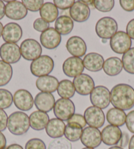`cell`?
Masks as SVG:
<instances>
[{
    "label": "cell",
    "instance_id": "816d5d0a",
    "mask_svg": "<svg viewBox=\"0 0 134 149\" xmlns=\"http://www.w3.org/2000/svg\"><path fill=\"white\" fill-rule=\"evenodd\" d=\"M83 3L86 4L87 6H94V1H82Z\"/></svg>",
    "mask_w": 134,
    "mask_h": 149
},
{
    "label": "cell",
    "instance_id": "f907efd6",
    "mask_svg": "<svg viewBox=\"0 0 134 149\" xmlns=\"http://www.w3.org/2000/svg\"><path fill=\"white\" fill-rule=\"evenodd\" d=\"M129 149H134V135L130 139V142H129Z\"/></svg>",
    "mask_w": 134,
    "mask_h": 149
},
{
    "label": "cell",
    "instance_id": "ee69618b",
    "mask_svg": "<svg viewBox=\"0 0 134 149\" xmlns=\"http://www.w3.org/2000/svg\"><path fill=\"white\" fill-rule=\"evenodd\" d=\"M120 5L126 11L131 12L134 10V0H120Z\"/></svg>",
    "mask_w": 134,
    "mask_h": 149
},
{
    "label": "cell",
    "instance_id": "7a4b0ae2",
    "mask_svg": "<svg viewBox=\"0 0 134 149\" xmlns=\"http://www.w3.org/2000/svg\"><path fill=\"white\" fill-rule=\"evenodd\" d=\"M30 119L28 116L23 112L17 111L9 116L7 120V128L12 134L22 135L30 128Z\"/></svg>",
    "mask_w": 134,
    "mask_h": 149
},
{
    "label": "cell",
    "instance_id": "9f6ffc18",
    "mask_svg": "<svg viewBox=\"0 0 134 149\" xmlns=\"http://www.w3.org/2000/svg\"><path fill=\"white\" fill-rule=\"evenodd\" d=\"M82 149H94V148H87V147H86V148H84Z\"/></svg>",
    "mask_w": 134,
    "mask_h": 149
},
{
    "label": "cell",
    "instance_id": "44dd1931",
    "mask_svg": "<svg viewBox=\"0 0 134 149\" xmlns=\"http://www.w3.org/2000/svg\"><path fill=\"white\" fill-rule=\"evenodd\" d=\"M55 104V97L52 93L40 92L34 99V104L38 110L43 112H49L53 109Z\"/></svg>",
    "mask_w": 134,
    "mask_h": 149
},
{
    "label": "cell",
    "instance_id": "8d00e7d4",
    "mask_svg": "<svg viewBox=\"0 0 134 149\" xmlns=\"http://www.w3.org/2000/svg\"><path fill=\"white\" fill-rule=\"evenodd\" d=\"M21 2L27 10L32 12L40 11L43 5V0H23Z\"/></svg>",
    "mask_w": 134,
    "mask_h": 149
},
{
    "label": "cell",
    "instance_id": "4316f807",
    "mask_svg": "<svg viewBox=\"0 0 134 149\" xmlns=\"http://www.w3.org/2000/svg\"><path fill=\"white\" fill-rule=\"evenodd\" d=\"M74 28V22L70 17L61 15L55 20V29L59 34L66 36L70 34Z\"/></svg>",
    "mask_w": 134,
    "mask_h": 149
},
{
    "label": "cell",
    "instance_id": "e0dca14e",
    "mask_svg": "<svg viewBox=\"0 0 134 149\" xmlns=\"http://www.w3.org/2000/svg\"><path fill=\"white\" fill-rule=\"evenodd\" d=\"M69 14L73 20L77 22H84L89 19L90 8L82 1H78L69 9Z\"/></svg>",
    "mask_w": 134,
    "mask_h": 149
},
{
    "label": "cell",
    "instance_id": "5bb4252c",
    "mask_svg": "<svg viewBox=\"0 0 134 149\" xmlns=\"http://www.w3.org/2000/svg\"><path fill=\"white\" fill-rule=\"evenodd\" d=\"M13 102L18 109L28 111L32 109L34 100L29 91L26 89H19L14 94Z\"/></svg>",
    "mask_w": 134,
    "mask_h": 149
},
{
    "label": "cell",
    "instance_id": "83f0119b",
    "mask_svg": "<svg viewBox=\"0 0 134 149\" xmlns=\"http://www.w3.org/2000/svg\"><path fill=\"white\" fill-rule=\"evenodd\" d=\"M126 114L124 110L112 108L107 113V122L110 125L117 127H121L126 123Z\"/></svg>",
    "mask_w": 134,
    "mask_h": 149
},
{
    "label": "cell",
    "instance_id": "2e32d148",
    "mask_svg": "<svg viewBox=\"0 0 134 149\" xmlns=\"http://www.w3.org/2000/svg\"><path fill=\"white\" fill-rule=\"evenodd\" d=\"M28 10L22 2L10 1L6 6V15L9 19L19 20L27 17Z\"/></svg>",
    "mask_w": 134,
    "mask_h": 149
},
{
    "label": "cell",
    "instance_id": "c3c4849f",
    "mask_svg": "<svg viewBox=\"0 0 134 149\" xmlns=\"http://www.w3.org/2000/svg\"><path fill=\"white\" fill-rule=\"evenodd\" d=\"M6 15V5L3 1L0 0V20L3 19Z\"/></svg>",
    "mask_w": 134,
    "mask_h": 149
},
{
    "label": "cell",
    "instance_id": "7bdbcfd3",
    "mask_svg": "<svg viewBox=\"0 0 134 149\" xmlns=\"http://www.w3.org/2000/svg\"><path fill=\"white\" fill-rule=\"evenodd\" d=\"M7 120H8V116L7 113L3 109H0V132H3L6 130Z\"/></svg>",
    "mask_w": 134,
    "mask_h": 149
},
{
    "label": "cell",
    "instance_id": "30bf717a",
    "mask_svg": "<svg viewBox=\"0 0 134 149\" xmlns=\"http://www.w3.org/2000/svg\"><path fill=\"white\" fill-rule=\"evenodd\" d=\"M84 118L87 124L90 127L99 128L103 126L105 122V116L102 109L91 106L87 108L84 112Z\"/></svg>",
    "mask_w": 134,
    "mask_h": 149
},
{
    "label": "cell",
    "instance_id": "ffe728a7",
    "mask_svg": "<svg viewBox=\"0 0 134 149\" xmlns=\"http://www.w3.org/2000/svg\"><path fill=\"white\" fill-rule=\"evenodd\" d=\"M66 47L72 55L76 57H82L86 55L87 45L85 41L79 36H73L67 41Z\"/></svg>",
    "mask_w": 134,
    "mask_h": 149
},
{
    "label": "cell",
    "instance_id": "7402d4cb",
    "mask_svg": "<svg viewBox=\"0 0 134 149\" xmlns=\"http://www.w3.org/2000/svg\"><path fill=\"white\" fill-rule=\"evenodd\" d=\"M105 61L101 55L97 53H89L84 56L83 63L84 68L90 72L100 71L103 67Z\"/></svg>",
    "mask_w": 134,
    "mask_h": 149
},
{
    "label": "cell",
    "instance_id": "4fadbf2b",
    "mask_svg": "<svg viewBox=\"0 0 134 149\" xmlns=\"http://www.w3.org/2000/svg\"><path fill=\"white\" fill-rule=\"evenodd\" d=\"M84 68L83 60L76 56H70L66 59L63 65V72L69 78H75L80 75Z\"/></svg>",
    "mask_w": 134,
    "mask_h": 149
},
{
    "label": "cell",
    "instance_id": "5b68a950",
    "mask_svg": "<svg viewBox=\"0 0 134 149\" xmlns=\"http://www.w3.org/2000/svg\"><path fill=\"white\" fill-rule=\"evenodd\" d=\"M53 112L57 118L62 121H68L75 112L74 102L68 99H59L55 102Z\"/></svg>",
    "mask_w": 134,
    "mask_h": 149
},
{
    "label": "cell",
    "instance_id": "ba28073f",
    "mask_svg": "<svg viewBox=\"0 0 134 149\" xmlns=\"http://www.w3.org/2000/svg\"><path fill=\"white\" fill-rule=\"evenodd\" d=\"M110 46L114 53L124 54L131 48V39L126 32L118 31L110 38Z\"/></svg>",
    "mask_w": 134,
    "mask_h": 149
},
{
    "label": "cell",
    "instance_id": "ac0fdd59",
    "mask_svg": "<svg viewBox=\"0 0 134 149\" xmlns=\"http://www.w3.org/2000/svg\"><path fill=\"white\" fill-rule=\"evenodd\" d=\"M22 36V28L17 23L9 22L3 27L2 38L6 43H16L21 39Z\"/></svg>",
    "mask_w": 134,
    "mask_h": 149
},
{
    "label": "cell",
    "instance_id": "db71d44e",
    "mask_svg": "<svg viewBox=\"0 0 134 149\" xmlns=\"http://www.w3.org/2000/svg\"><path fill=\"white\" fill-rule=\"evenodd\" d=\"M109 149H124L123 148H121L120 146H112V147L109 148Z\"/></svg>",
    "mask_w": 134,
    "mask_h": 149
},
{
    "label": "cell",
    "instance_id": "f1b7e54d",
    "mask_svg": "<svg viewBox=\"0 0 134 149\" xmlns=\"http://www.w3.org/2000/svg\"><path fill=\"white\" fill-rule=\"evenodd\" d=\"M40 15L42 19L48 23L53 22L57 19L59 11L54 3L46 2L43 3L40 10Z\"/></svg>",
    "mask_w": 134,
    "mask_h": 149
},
{
    "label": "cell",
    "instance_id": "60d3db41",
    "mask_svg": "<svg viewBox=\"0 0 134 149\" xmlns=\"http://www.w3.org/2000/svg\"><path fill=\"white\" fill-rule=\"evenodd\" d=\"M67 122H68V124H70V123L77 124L80 125L82 128L86 127V125L87 124L84 116L80 114H74L73 116L67 121Z\"/></svg>",
    "mask_w": 134,
    "mask_h": 149
},
{
    "label": "cell",
    "instance_id": "cb8c5ba5",
    "mask_svg": "<svg viewBox=\"0 0 134 149\" xmlns=\"http://www.w3.org/2000/svg\"><path fill=\"white\" fill-rule=\"evenodd\" d=\"M66 125L58 118H52L45 127V132L49 137L53 139L63 137L64 135Z\"/></svg>",
    "mask_w": 134,
    "mask_h": 149
},
{
    "label": "cell",
    "instance_id": "f35d334b",
    "mask_svg": "<svg viewBox=\"0 0 134 149\" xmlns=\"http://www.w3.org/2000/svg\"><path fill=\"white\" fill-rule=\"evenodd\" d=\"M33 27L36 31L42 33L50 28V24L43 20L42 18H38L34 22Z\"/></svg>",
    "mask_w": 134,
    "mask_h": 149
},
{
    "label": "cell",
    "instance_id": "681fc988",
    "mask_svg": "<svg viewBox=\"0 0 134 149\" xmlns=\"http://www.w3.org/2000/svg\"><path fill=\"white\" fill-rule=\"evenodd\" d=\"M6 149H24L22 146H20L18 144H12V145L7 146Z\"/></svg>",
    "mask_w": 134,
    "mask_h": 149
},
{
    "label": "cell",
    "instance_id": "1f68e13d",
    "mask_svg": "<svg viewBox=\"0 0 134 149\" xmlns=\"http://www.w3.org/2000/svg\"><path fill=\"white\" fill-rule=\"evenodd\" d=\"M13 76V68L9 64L0 60V87L6 86Z\"/></svg>",
    "mask_w": 134,
    "mask_h": 149
},
{
    "label": "cell",
    "instance_id": "7dc6e473",
    "mask_svg": "<svg viewBox=\"0 0 134 149\" xmlns=\"http://www.w3.org/2000/svg\"><path fill=\"white\" fill-rule=\"evenodd\" d=\"M6 138L1 132H0V149H6Z\"/></svg>",
    "mask_w": 134,
    "mask_h": 149
},
{
    "label": "cell",
    "instance_id": "f546056e",
    "mask_svg": "<svg viewBox=\"0 0 134 149\" xmlns=\"http://www.w3.org/2000/svg\"><path fill=\"white\" fill-rule=\"evenodd\" d=\"M75 88L74 84L68 79H63L59 84L57 93L61 98L70 99L75 94Z\"/></svg>",
    "mask_w": 134,
    "mask_h": 149
},
{
    "label": "cell",
    "instance_id": "836d02e7",
    "mask_svg": "<svg viewBox=\"0 0 134 149\" xmlns=\"http://www.w3.org/2000/svg\"><path fill=\"white\" fill-rule=\"evenodd\" d=\"M13 102V96L9 91L0 89V109H7L11 106Z\"/></svg>",
    "mask_w": 134,
    "mask_h": 149
},
{
    "label": "cell",
    "instance_id": "ab89813d",
    "mask_svg": "<svg viewBox=\"0 0 134 149\" xmlns=\"http://www.w3.org/2000/svg\"><path fill=\"white\" fill-rule=\"evenodd\" d=\"M53 3L57 9L66 10L70 9L75 1L74 0H54Z\"/></svg>",
    "mask_w": 134,
    "mask_h": 149
},
{
    "label": "cell",
    "instance_id": "d4e9b609",
    "mask_svg": "<svg viewBox=\"0 0 134 149\" xmlns=\"http://www.w3.org/2000/svg\"><path fill=\"white\" fill-rule=\"evenodd\" d=\"M29 119L30 127L36 131L44 130L50 122V117L47 113L40 110L33 112L30 114Z\"/></svg>",
    "mask_w": 134,
    "mask_h": 149
},
{
    "label": "cell",
    "instance_id": "4dcf8cb0",
    "mask_svg": "<svg viewBox=\"0 0 134 149\" xmlns=\"http://www.w3.org/2000/svg\"><path fill=\"white\" fill-rule=\"evenodd\" d=\"M82 132H83V128L80 125L74 123H70L66 125L64 136L69 141L76 142L80 139Z\"/></svg>",
    "mask_w": 134,
    "mask_h": 149
},
{
    "label": "cell",
    "instance_id": "7c38bea8",
    "mask_svg": "<svg viewBox=\"0 0 134 149\" xmlns=\"http://www.w3.org/2000/svg\"><path fill=\"white\" fill-rule=\"evenodd\" d=\"M75 91L79 95H88L95 88V82L91 76L86 74H82L75 77L73 80Z\"/></svg>",
    "mask_w": 134,
    "mask_h": 149
},
{
    "label": "cell",
    "instance_id": "bcb514c9",
    "mask_svg": "<svg viewBox=\"0 0 134 149\" xmlns=\"http://www.w3.org/2000/svg\"><path fill=\"white\" fill-rule=\"evenodd\" d=\"M126 34L131 39L134 40V19L128 23L126 26Z\"/></svg>",
    "mask_w": 134,
    "mask_h": 149
},
{
    "label": "cell",
    "instance_id": "e575fe53",
    "mask_svg": "<svg viewBox=\"0 0 134 149\" xmlns=\"http://www.w3.org/2000/svg\"><path fill=\"white\" fill-rule=\"evenodd\" d=\"M47 149H73L70 141L66 138L54 139L48 145Z\"/></svg>",
    "mask_w": 134,
    "mask_h": 149
},
{
    "label": "cell",
    "instance_id": "603a6c76",
    "mask_svg": "<svg viewBox=\"0 0 134 149\" xmlns=\"http://www.w3.org/2000/svg\"><path fill=\"white\" fill-rule=\"evenodd\" d=\"M59 84V80L55 77L50 75L40 77L36 81V87L41 92L50 93L57 90Z\"/></svg>",
    "mask_w": 134,
    "mask_h": 149
},
{
    "label": "cell",
    "instance_id": "3957f363",
    "mask_svg": "<svg viewBox=\"0 0 134 149\" xmlns=\"http://www.w3.org/2000/svg\"><path fill=\"white\" fill-rule=\"evenodd\" d=\"M54 68V61L48 55H41L39 58L33 61L30 65V71L36 77L48 76Z\"/></svg>",
    "mask_w": 134,
    "mask_h": 149
},
{
    "label": "cell",
    "instance_id": "9c48e42d",
    "mask_svg": "<svg viewBox=\"0 0 134 149\" xmlns=\"http://www.w3.org/2000/svg\"><path fill=\"white\" fill-rule=\"evenodd\" d=\"M21 53L16 43H5L0 47V57L7 64H15L20 61Z\"/></svg>",
    "mask_w": 134,
    "mask_h": 149
},
{
    "label": "cell",
    "instance_id": "b9f144b4",
    "mask_svg": "<svg viewBox=\"0 0 134 149\" xmlns=\"http://www.w3.org/2000/svg\"><path fill=\"white\" fill-rule=\"evenodd\" d=\"M126 125L131 133H134V110H131L126 115Z\"/></svg>",
    "mask_w": 134,
    "mask_h": 149
},
{
    "label": "cell",
    "instance_id": "d6986e66",
    "mask_svg": "<svg viewBox=\"0 0 134 149\" xmlns=\"http://www.w3.org/2000/svg\"><path fill=\"white\" fill-rule=\"evenodd\" d=\"M122 132L118 127L109 125L101 132L102 141L105 145L113 146L118 145L122 137Z\"/></svg>",
    "mask_w": 134,
    "mask_h": 149
},
{
    "label": "cell",
    "instance_id": "8992f818",
    "mask_svg": "<svg viewBox=\"0 0 134 149\" xmlns=\"http://www.w3.org/2000/svg\"><path fill=\"white\" fill-rule=\"evenodd\" d=\"M21 56L25 60L33 61L39 58L42 53V48L40 43L34 39L23 41L20 47Z\"/></svg>",
    "mask_w": 134,
    "mask_h": 149
},
{
    "label": "cell",
    "instance_id": "11a10c76",
    "mask_svg": "<svg viewBox=\"0 0 134 149\" xmlns=\"http://www.w3.org/2000/svg\"><path fill=\"white\" fill-rule=\"evenodd\" d=\"M102 40H103V41H102V42H103V43H106V42H107V40H104V39H103Z\"/></svg>",
    "mask_w": 134,
    "mask_h": 149
},
{
    "label": "cell",
    "instance_id": "9a60e30c",
    "mask_svg": "<svg viewBox=\"0 0 134 149\" xmlns=\"http://www.w3.org/2000/svg\"><path fill=\"white\" fill-rule=\"evenodd\" d=\"M41 44L47 49H55L60 45L61 36L54 28H49L40 35Z\"/></svg>",
    "mask_w": 134,
    "mask_h": 149
},
{
    "label": "cell",
    "instance_id": "277c9868",
    "mask_svg": "<svg viewBox=\"0 0 134 149\" xmlns=\"http://www.w3.org/2000/svg\"><path fill=\"white\" fill-rule=\"evenodd\" d=\"M118 30L116 20L109 17H105L98 20L95 25V32L99 38L104 40L111 38Z\"/></svg>",
    "mask_w": 134,
    "mask_h": 149
},
{
    "label": "cell",
    "instance_id": "484cf974",
    "mask_svg": "<svg viewBox=\"0 0 134 149\" xmlns=\"http://www.w3.org/2000/svg\"><path fill=\"white\" fill-rule=\"evenodd\" d=\"M103 69L105 73L109 76H115L119 74L123 69L121 59L117 56H112L105 61Z\"/></svg>",
    "mask_w": 134,
    "mask_h": 149
},
{
    "label": "cell",
    "instance_id": "f6af8a7d",
    "mask_svg": "<svg viewBox=\"0 0 134 149\" xmlns=\"http://www.w3.org/2000/svg\"><path fill=\"white\" fill-rule=\"evenodd\" d=\"M130 142V136L127 132H123L122 134V137H121L120 140L118 143V146L121 148H124L129 144Z\"/></svg>",
    "mask_w": 134,
    "mask_h": 149
},
{
    "label": "cell",
    "instance_id": "f5cc1de1",
    "mask_svg": "<svg viewBox=\"0 0 134 149\" xmlns=\"http://www.w3.org/2000/svg\"><path fill=\"white\" fill-rule=\"evenodd\" d=\"M3 24L0 22V38L2 36V32H3Z\"/></svg>",
    "mask_w": 134,
    "mask_h": 149
},
{
    "label": "cell",
    "instance_id": "d6a6232c",
    "mask_svg": "<svg viewBox=\"0 0 134 149\" xmlns=\"http://www.w3.org/2000/svg\"><path fill=\"white\" fill-rule=\"evenodd\" d=\"M122 62L125 71L129 74H134V47L130 48L123 54Z\"/></svg>",
    "mask_w": 134,
    "mask_h": 149
},
{
    "label": "cell",
    "instance_id": "74e56055",
    "mask_svg": "<svg viewBox=\"0 0 134 149\" xmlns=\"http://www.w3.org/2000/svg\"><path fill=\"white\" fill-rule=\"evenodd\" d=\"M25 149H47L45 143L40 139H31L26 143Z\"/></svg>",
    "mask_w": 134,
    "mask_h": 149
},
{
    "label": "cell",
    "instance_id": "6da1fadb",
    "mask_svg": "<svg viewBox=\"0 0 134 149\" xmlns=\"http://www.w3.org/2000/svg\"><path fill=\"white\" fill-rule=\"evenodd\" d=\"M110 102L113 107L128 110L134 107V89L128 84H117L110 91Z\"/></svg>",
    "mask_w": 134,
    "mask_h": 149
},
{
    "label": "cell",
    "instance_id": "52a82bcc",
    "mask_svg": "<svg viewBox=\"0 0 134 149\" xmlns=\"http://www.w3.org/2000/svg\"><path fill=\"white\" fill-rule=\"evenodd\" d=\"M90 101L93 106L105 109L110 103V92L107 87L103 86L95 87L90 93Z\"/></svg>",
    "mask_w": 134,
    "mask_h": 149
},
{
    "label": "cell",
    "instance_id": "8fae6325",
    "mask_svg": "<svg viewBox=\"0 0 134 149\" xmlns=\"http://www.w3.org/2000/svg\"><path fill=\"white\" fill-rule=\"evenodd\" d=\"M80 140L82 143L87 148H97L102 142L101 132L97 128L90 126L85 127Z\"/></svg>",
    "mask_w": 134,
    "mask_h": 149
},
{
    "label": "cell",
    "instance_id": "d590c367",
    "mask_svg": "<svg viewBox=\"0 0 134 149\" xmlns=\"http://www.w3.org/2000/svg\"><path fill=\"white\" fill-rule=\"evenodd\" d=\"M115 2L113 0H95L94 1V7L98 11L103 13L109 12L113 9Z\"/></svg>",
    "mask_w": 134,
    "mask_h": 149
}]
</instances>
